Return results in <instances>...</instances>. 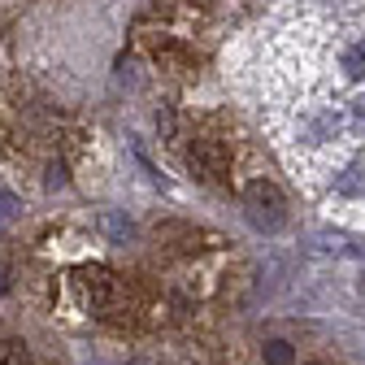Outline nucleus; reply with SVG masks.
Returning a JSON list of instances; mask_svg holds the SVG:
<instances>
[{"instance_id": "nucleus-7", "label": "nucleus", "mask_w": 365, "mask_h": 365, "mask_svg": "<svg viewBox=\"0 0 365 365\" xmlns=\"http://www.w3.org/2000/svg\"><path fill=\"white\" fill-rule=\"evenodd\" d=\"M0 365H31V348L22 339H0Z\"/></svg>"}, {"instance_id": "nucleus-15", "label": "nucleus", "mask_w": 365, "mask_h": 365, "mask_svg": "<svg viewBox=\"0 0 365 365\" xmlns=\"http://www.w3.org/2000/svg\"><path fill=\"white\" fill-rule=\"evenodd\" d=\"M361 296H365V287H361Z\"/></svg>"}, {"instance_id": "nucleus-3", "label": "nucleus", "mask_w": 365, "mask_h": 365, "mask_svg": "<svg viewBox=\"0 0 365 365\" xmlns=\"http://www.w3.org/2000/svg\"><path fill=\"white\" fill-rule=\"evenodd\" d=\"M344 122L348 118L339 109H309L300 122V135H304V144H335L344 135Z\"/></svg>"}, {"instance_id": "nucleus-12", "label": "nucleus", "mask_w": 365, "mask_h": 365, "mask_svg": "<svg viewBox=\"0 0 365 365\" xmlns=\"http://www.w3.org/2000/svg\"><path fill=\"white\" fill-rule=\"evenodd\" d=\"M9 209H14V196H0V226L9 222Z\"/></svg>"}, {"instance_id": "nucleus-1", "label": "nucleus", "mask_w": 365, "mask_h": 365, "mask_svg": "<svg viewBox=\"0 0 365 365\" xmlns=\"http://www.w3.org/2000/svg\"><path fill=\"white\" fill-rule=\"evenodd\" d=\"M244 213L257 231H283L287 222V196L279 192L274 178H252L248 192H244Z\"/></svg>"}, {"instance_id": "nucleus-2", "label": "nucleus", "mask_w": 365, "mask_h": 365, "mask_svg": "<svg viewBox=\"0 0 365 365\" xmlns=\"http://www.w3.org/2000/svg\"><path fill=\"white\" fill-rule=\"evenodd\" d=\"M187 170L196 178H205V182H222L226 174H231V153H226L222 144H213V140H196L187 148Z\"/></svg>"}, {"instance_id": "nucleus-9", "label": "nucleus", "mask_w": 365, "mask_h": 365, "mask_svg": "<svg viewBox=\"0 0 365 365\" xmlns=\"http://www.w3.org/2000/svg\"><path fill=\"white\" fill-rule=\"evenodd\" d=\"M101 222H105V231H109L113 240H130V222H122L118 213H105Z\"/></svg>"}, {"instance_id": "nucleus-8", "label": "nucleus", "mask_w": 365, "mask_h": 365, "mask_svg": "<svg viewBox=\"0 0 365 365\" xmlns=\"http://www.w3.org/2000/svg\"><path fill=\"white\" fill-rule=\"evenodd\" d=\"M265 365H292V344L287 339H269L265 344Z\"/></svg>"}, {"instance_id": "nucleus-5", "label": "nucleus", "mask_w": 365, "mask_h": 365, "mask_svg": "<svg viewBox=\"0 0 365 365\" xmlns=\"http://www.w3.org/2000/svg\"><path fill=\"white\" fill-rule=\"evenodd\" d=\"M335 196L339 200H365V165H348L335 178Z\"/></svg>"}, {"instance_id": "nucleus-4", "label": "nucleus", "mask_w": 365, "mask_h": 365, "mask_svg": "<svg viewBox=\"0 0 365 365\" xmlns=\"http://www.w3.org/2000/svg\"><path fill=\"white\" fill-rule=\"evenodd\" d=\"M78 279H83V292H87V300L96 304V309L113 304V296H118V279H113V274H109L105 265H91V269H83Z\"/></svg>"}, {"instance_id": "nucleus-6", "label": "nucleus", "mask_w": 365, "mask_h": 365, "mask_svg": "<svg viewBox=\"0 0 365 365\" xmlns=\"http://www.w3.org/2000/svg\"><path fill=\"white\" fill-rule=\"evenodd\" d=\"M339 66H344V74L348 78H365V39H356V43H348V48L339 53Z\"/></svg>"}, {"instance_id": "nucleus-11", "label": "nucleus", "mask_w": 365, "mask_h": 365, "mask_svg": "<svg viewBox=\"0 0 365 365\" xmlns=\"http://www.w3.org/2000/svg\"><path fill=\"white\" fill-rule=\"evenodd\" d=\"M348 122H352V130H356V135H365V96H356V101H352Z\"/></svg>"}, {"instance_id": "nucleus-14", "label": "nucleus", "mask_w": 365, "mask_h": 365, "mask_svg": "<svg viewBox=\"0 0 365 365\" xmlns=\"http://www.w3.org/2000/svg\"><path fill=\"white\" fill-rule=\"evenodd\" d=\"M313 365H327V361H313Z\"/></svg>"}, {"instance_id": "nucleus-13", "label": "nucleus", "mask_w": 365, "mask_h": 365, "mask_svg": "<svg viewBox=\"0 0 365 365\" xmlns=\"http://www.w3.org/2000/svg\"><path fill=\"white\" fill-rule=\"evenodd\" d=\"M5 292H9V265L0 261V296H5Z\"/></svg>"}, {"instance_id": "nucleus-10", "label": "nucleus", "mask_w": 365, "mask_h": 365, "mask_svg": "<svg viewBox=\"0 0 365 365\" xmlns=\"http://www.w3.org/2000/svg\"><path fill=\"white\" fill-rule=\"evenodd\" d=\"M157 126H161L165 140H178V118H174V109H161L157 113Z\"/></svg>"}]
</instances>
